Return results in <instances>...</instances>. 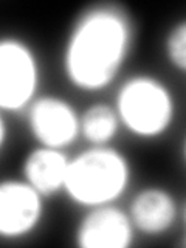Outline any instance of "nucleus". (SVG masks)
Segmentation results:
<instances>
[{
	"instance_id": "8",
	"label": "nucleus",
	"mask_w": 186,
	"mask_h": 248,
	"mask_svg": "<svg viewBox=\"0 0 186 248\" xmlns=\"http://www.w3.org/2000/svg\"><path fill=\"white\" fill-rule=\"evenodd\" d=\"M127 213L137 234L160 237L172 231L182 211L172 191L160 185H147L132 196Z\"/></svg>"
},
{
	"instance_id": "11",
	"label": "nucleus",
	"mask_w": 186,
	"mask_h": 248,
	"mask_svg": "<svg viewBox=\"0 0 186 248\" xmlns=\"http://www.w3.org/2000/svg\"><path fill=\"white\" fill-rule=\"evenodd\" d=\"M163 56L170 68L186 75V17L168 28L163 37Z\"/></svg>"
},
{
	"instance_id": "6",
	"label": "nucleus",
	"mask_w": 186,
	"mask_h": 248,
	"mask_svg": "<svg viewBox=\"0 0 186 248\" xmlns=\"http://www.w3.org/2000/svg\"><path fill=\"white\" fill-rule=\"evenodd\" d=\"M45 200L23 178H3L0 183V237L17 242L33 236L45 217Z\"/></svg>"
},
{
	"instance_id": "10",
	"label": "nucleus",
	"mask_w": 186,
	"mask_h": 248,
	"mask_svg": "<svg viewBox=\"0 0 186 248\" xmlns=\"http://www.w3.org/2000/svg\"><path fill=\"white\" fill-rule=\"evenodd\" d=\"M121 121L113 104L92 103L81 112V138L89 146H108L118 137Z\"/></svg>"
},
{
	"instance_id": "7",
	"label": "nucleus",
	"mask_w": 186,
	"mask_h": 248,
	"mask_svg": "<svg viewBox=\"0 0 186 248\" xmlns=\"http://www.w3.org/2000/svg\"><path fill=\"white\" fill-rule=\"evenodd\" d=\"M135 236L127 209L118 203L87 208L73 231V240L79 248H129Z\"/></svg>"
},
{
	"instance_id": "3",
	"label": "nucleus",
	"mask_w": 186,
	"mask_h": 248,
	"mask_svg": "<svg viewBox=\"0 0 186 248\" xmlns=\"http://www.w3.org/2000/svg\"><path fill=\"white\" fill-rule=\"evenodd\" d=\"M113 106L121 127L137 140L166 137L177 120V98L163 78L138 72L127 76L115 93Z\"/></svg>"
},
{
	"instance_id": "2",
	"label": "nucleus",
	"mask_w": 186,
	"mask_h": 248,
	"mask_svg": "<svg viewBox=\"0 0 186 248\" xmlns=\"http://www.w3.org/2000/svg\"><path fill=\"white\" fill-rule=\"evenodd\" d=\"M134 182L132 161L118 147L89 146L70 158L64 194L84 209L118 203Z\"/></svg>"
},
{
	"instance_id": "1",
	"label": "nucleus",
	"mask_w": 186,
	"mask_h": 248,
	"mask_svg": "<svg viewBox=\"0 0 186 248\" xmlns=\"http://www.w3.org/2000/svg\"><path fill=\"white\" fill-rule=\"evenodd\" d=\"M137 27L118 2H95L76 14L61 53L65 82L81 93H99L118 79L132 56Z\"/></svg>"
},
{
	"instance_id": "5",
	"label": "nucleus",
	"mask_w": 186,
	"mask_h": 248,
	"mask_svg": "<svg viewBox=\"0 0 186 248\" xmlns=\"http://www.w3.org/2000/svg\"><path fill=\"white\" fill-rule=\"evenodd\" d=\"M25 120L37 146L65 151L81 138V112L61 95H39L25 110Z\"/></svg>"
},
{
	"instance_id": "12",
	"label": "nucleus",
	"mask_w": 186,
	"mask_h": 248,
	"mask_svg": "<svg viewBox=\"0 0 186 248\" xmlns=\"http://www.w3.org/2000/svg\"><path fill=\"white\" fill-rule=\"evenodd\" d=\"M180 155H182V161H183V165L186 166V135H185L183 141H182V147H180Z\"/></svg>"
},
{
	"instance_id": "9",
	"label": "nucleus",
	"mask_w": 186,
	"mask_h": 248,
	"mask_svg": "<svg viewBox=\"0 0 186 248\" xmlns=\"http://www.w3.org/2000/svg\"><path fill=\"white\" fill-rule=\"evenodd\" d=\"M68 165L65 151L36 144L22 160L20 177L48 199L64 192Z\"/></svg>"
},
{
	"instance_id": "4",
	"label": "nucleus",
	"mask_w": 186,
	"mask_h": 248,
	"mask_svg": "<svg viewBox=\"0 0 186 248\" xmlns=\"http://www.w3.org/2000/svg\"><path fill=\"white\" fill-rule=\"evenodd\" d=\"M41 64L36 50L19 36L0 41V108L2 113H25L39 96Z\"/></svg>"
},
{
	"instance_id": "13",
	"label": "nucleus",
	"mask_w": 186,
	"mask_h": 248,
	"mask_svg": "<svg viewBox=\"0 0 186 248\" xmlns=\"http://www.w3.org/2000/svg\"><path fill=\"white\" fill-rule=\"evenodd\" d=\"M182 217H183V222H185V227H186V203H185V206H183V211H182ZM185 245H186V237H185V242H183Z\"/></svg>"
}]
</instances>
